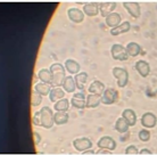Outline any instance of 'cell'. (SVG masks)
Wrapping results in <instances>:
<instances>
[{"instance_id":"obj_1","label":"cell","mask_w":157,"mask_h":155,"mask_svg":"<svg viewBox=\"0 0 157 155\" xmlns=\"http://www.w3.org/2000/svg\"><path fill=\"white\" fill-rule=\"evenodd\" d=\"M51 76H52V81H51V86L52 87H60L63 86V82L65 80V70L64 66L60 63H55L50 66Z\"/></svg>"},{"instance_id":"obj_3","label":"cell","mask_w":157,"mask_h":155,"mask_svg":"<svg viewBox=\"0 0 157 155\" xmlns=\"http://www.w3.org/2000/svg\"><path fill=\"white\" fill-rule=\"evenodd\" d=\"M113 76L117 80V86L120 88L125 87L129 81V73L125 68H113Z\"/></svg>"},{"instance_id":"obj_6","label":"cell","mask_w":157,"mask_h":155,"mask_svg":"<svg viewBox=\"0 0 157 155\" xmlns=\"http://www.w3.org/2000/svg\"><path fill=\"white\" fill-rule=\"evenodd\" d=\"M73 146L76 151L78 152H84L86 149L92 147V141H91L89 138H86V137H82V138H76L73 141Z\"/></svg>"},{"instance_id":"obj_23","label":"cell","mask_w":157,"mask_h":155,"mask_svg":"<svg viewBox=\"0 0 157 155\" xmlns=\"http://www.w3.org/2000/svg\"><path fill=\"white\" fill-rule=\"evenodd\" d=\"M126 52H128L129 56L137 57V56L140 55V52H141V47H140V45H138L137 42H129L128 46H126Z\"/></svg>"},{"instance_id":"obj_12","label":"cell","mask_w":157,"mask_h":155,"mask_svg":"<svg viewBox=\"0 0 157 155\" xmlns=\"http://www.w3.org/2000/svg\"><path fill=\"white\" fill-rule=\"evenodd\" d=\"M136 70L139 72V74L142 78H146V76H149L150 73V65L146 60H138L136 63Z\"/></svg>"},{"instance_id":"obj_35","label":"cell","mask_w":157,"mask_h":155,"mask_svg":"<svg viewBox=\"0 0 157 155\" xmlns=\"http://www.w3.org/2000/svg\"><path fill=\"white\" fill-rule=\"evenodd\" d=\"M73 97H75V98H78V99H84L86 100V95H84V92L81 91V92H76V94H74V96Z\"/></svg>"},{"instance_id":"obj_34","label":"cell","mask_w":157,"mask_h":155,"mask_svg":"<svg viewBox=\"0 0 157 155\" xmlns=\"http://www.w3.org/2000/svg\"><path fill=\"white\" fill-rule=\"evenodd\" d=\"M33 138H34V143L38 145V144H40V141H41V136L38 134V132H33Z\"/></svg>"},{"instance_id":"obj_16","label":"cell","mask_w":157,"mask_h":155,"mask_svg":"<svg viewBox=\"0 0 157 155\" xmlns=\"http://www.w3.org/2000/svg\"><path fill=\"white\" fill-rule=\"evenodd\" d=\"M121 20L122 17L118 13H113L108 17H106V25L112 29H114L116 26H118V25H121Z\"/></svg>"},{"instance_id":"obj_33","label":"cell","mask_w":157,"mask_h":155,"mask_svg":"<svg viewBox=\"0 0 157 155\" xmlns=\"http://www.w3.org/2000/svg\"><path fill=\"white\" fill-rule=\"evenodd\" d=\"M125 154L126 155H137L139 154V152H138V148L134 146V145H131L129 147L125 149Z\"/></svg>"},{"instance_id":"obj_32","label":"cell","mask_w":157,"mask_h":155,"mask_svg":"<svg viewBox=\"0 0 157 155\" xmlns=\"http://www.w3.org/2000/svg\"><path fill=\"white\" fill-rule=\"evenodd\" d=\"M32 123L34 126H40L41 127V116H40V111L36 112L33 114V118H32Z\"/></svg>"},{"instance_id":"obj_21","label":"cell","mask_w":157,"mask_h":155,"mask_svg":"<svg viewBox=\"0 0 157 155\" xmlns=\"http://www.w3.org/2000/svg\"><path fill=\"white\" fill-rule=\"evenodd\" d=\"M64 91L65 90L59 87L54 88V89H51L50 94H49V98H50V100L52 103H56V102H58V100L64 98V96H65V92Z\"/></svg>"},{"instance_id":"obj_37","label":"cell","mask_w":157,"mask_h":155,"mask_svg":"<svg viewBox=\"0 0 157 155\" xmlns=\"http://www.w3.org/2000/svg\"><path fill=\"white\" fill-rule=\"evenodd\" d=\"M97 154H112V153L109 152V149H108L107 152H105V151H101V148H100V151L97 152Z\"/></svg>"},{"instance_id":"obj_26","label":"cell","mask_w":157,"mask_h":155,"mask_svg":"<svg viewBox=\"0 0 157 155\" xmlns=\"http://www.w3.org/2000/svg\"><path fill=\"white\" fill-rule=\"evenodd\" d=\"M129 123L126 122V120L124 118H120L117 119L116 121V123H115V129H116V131H118L120 134H124L129 130Z\"/></svg>"},{"instance_id":"obj_20","label":"cell","mask_w":157,"mask_h":155,"mask_svg":"<svg viewBox=\"0 0 157 155\" xmlns=\"http://www.w3.org/2000/svg\"><path fill=\"white\" fill-rule=\"evenodd\" d=\"M65 68L67 70V72H70L71 74H78L80 73V64L74 60H65Z\"/></svg>"},{"instance_id":"obj_2","label":"cell","mask_w":157,"mask_h":155,"mask_svg":"<svg viewBox=\"0 0 157 155\" xmlns=\"http://www.w3.org/2000/svg\"><path fill=\"white\" fill-rule=\"evenodd\" d=\"M40 116H41V127L50 129L55 123V119H54L55 114H54L52 110L48 106H44L40 110Z\"/></svg>"},{"instance_id":"obj_11","label":"cell","mask_w":157,"mask_h":155,"mask_svg":"<svg viewBox=\"0 0 157 155\" xmlns=\"http://www.w3.org/2000/svg\"><path fill=\"white\" fill-rule=\"evenodd\" d=\"M157 123V118L153 113H145L141 118V124L145 128H154Z\"/></svg>"},{"instance_id":"obj_36","label":"cell","mask_w":157,"mask_h":155,"mask_svg":"<svg viewBox=\"0 0 157 155\" xmlns=\"http://www.w3.org/2000/svg\"><path fill=\"white\" fill-rule=\"evenodd\" d=\"M139 154H140V155H151L153 153H151L149 149H146V148H145V149H142V151L140 152Z\"/></svg>"},{"instance_id":"obj_9","label":"cell","mask_w":157,"mask_h":155,"mask_svg":"<svg viewBox=\"0 0 157 155\" xmlns=\"http://www.w3.org/2000/svg\"><path fill=\"white\" fill-rule=\"evenodd\" d=\"M123 6H124V8H125L126 10H128V13L133 18H138L140 16V14H141L140 6H139L138 2H134V1H124Z\"/></svg>"},{"instance_id":"obj_24","label":"cell","mask_w":157,"mask_h":155,"mask_svg":"<svg viewBox=\"0 0 157 155\" xmlns=\"http://www.w3.org/2000/svg\"><path fill=\"white\" fill-rule=\"evenodd\" d=\"M34 90H36L38 94H40L41 96H46V95H48V94H50L51 87H50V84L44 83V82H40V83L34 84Z\"/></svg>"},{"instance_id":"obj_5","label":"cell","mask_w":157,"mask_h":155,"mask_svg":"<svg viewBox=\"0 0 157 155\" xmlns=\"http://www.w3.org/2000/svg\"><path fill=\"white\" fill-rule=\"evenodd\" d=\"M110 52H112V57L115 60H125L129 57V54L126 52V48H124L122 45L118 44H115L112 46Z\"/></svg>"},{"instance_id":"obj_17","label":"cell","mask_w":157,"mask_h":155,"mask_svg":"<svg viewBox=\"0 0 157 155\" xmlns=\"http://www.w3.org/2000/svg\"><path fill=\"white\" fill-rule=\"evenodd\" d=\"M122 118H124L126 120V122L129 123L130 127H133L134 124L137 123V114L133 110H124L123 113H122Z\"/></svg>"},{"instance_id":"obj_7","label":"cell","mask_w":157,"mask_h":155,"mask_svg":"<svg viewBox=\"0 0 157 155\" xmlns=\"http://www.w3.org/2000/svg\"><path fill=\"white\" fill-rule=\"evenodd\" d=\"M115 8H116L115 1H105L99 4V12L102 17H108L110 14H113Z\"/></svg>"},{"instance_id":"obj_30","label":"cell","mask_w":157,"mask_h":155,"mask_svg":"<svg viewBox=\"0 0 157 155\" xmlns=\"http://www.w3.org/2000/svg\"><path fill=\"white\" fill-rule=\"evenodd\" d=\"M71 104L75 108H78V110H83L84 107H86V100L78 99V98H75V97H73L71 99Z\"/></svg>"},{"instance_id":"obj_13","label":"cell","mask_w":157,"mask_h":155,"mask_svg":"<svg viewBox=\"0 0 157 155\" xmlns=\"http://www.w3.org/2000/svg\"><path fill=\"white\" fill-rule=\"evenodd\" d=\"M88 90H89L90 94L101 96L106 89H105V84L102 83V82H100V81H98V80H96V81H94V82L89 86Z\"/></svg>"},{"instance_id":"obj_28","label":"cell","mask_w":157,"mask_h":155,"mask_svg":"<svg viewBox=\"0 0 157 155\" xmlns=\"http://www.w3.org/2000/svg\"><path fill=\"white\" fill-rule=\"evenodd\" d=\"M54 108H55L56 112H66L70 108V102L66 98H63V99L56 102L55 105H54Z\"/></svg>"},{"instance_id":"obj_14","label":"cell","mask_w":157,"mask_h":155,"mask_svg":"<svg viewBox=\"0 0 157 155\" xmlns=\"http://www.w3.org/2000/svg\"><path fill=\"white\" fill-rule=\"evenodd\" d=\"M83 13L88 16H97L99 14V4L97 2H89L83 6Z\"/></svg>"},{"instance_id":"obj_22","label":"cell","mask_w":157,"mask_h":155,"mask_svg":"<svg viewBox=\"0 0 157 155\" xmlns=\"http://www.w3.org/2000/svg\"><path fill=\"white\" fill-rule=\"evenodd\" d=\"M63 88L66 92H74L76 89V83H75V79L73 76H66L63 82Z\"/></svg>"},{"instance_id":"obj_15","label":"cell","mask_w":157,"mask_h":155,"mask_svg":"<svg viewBox=\"0 0 157 155\" xmlns=\"http://www.w3.org/2000/svg\"><path fill=\"white\" fill-rule=\"evenodd\" d=\"M74 79H75V83H76L78 89L81 90V91H83V89H84L86 82H88V73H86V72L78 73V74H75Z\"/></svg>"},{"instance_id":"obj_4","label":"cell","mask_w":157,"mask_h":155,"mask_svg":"<svg viewBox=\"0 0 157 155\" xmlns=\"http://www.w3.org/2000/svg\"><path fill=\"white\" fill-rule=\"evenodd\" d=\"M118 98H120V95H118L117 90L114 88H108L101 95V103L105 105H110V104L117 102Z\"/></svg>"},{"instance_id":"obj_31","label":"cell","mask_w":157,"mask_h":155,"mask_svg":"<svg viewBox=\"0 0 157 155\" xmlns=\"http://www.w3.org/2000/svg\"><path fill=\"white\" fill-rule=\"evenodd\" d=\"M138 137H139V139L141 140V141H148L150 139V132L147 129H142V130L139 131Z\"/></svg>"},{"instance_id":"obj_25","label":"cell","mask_w":157,"mask_h":155,"mask_svg":"<svg viewBox=\"0 0 157 155\" xmlns=\"http://www.w3.org/2000/svg\"><path fill=\"white\" fill-rule=\"evenodd\" d=\"M38 78H39L42 82L48 84H51V81H52V76H51V72L50 70H47V68H42L38 72Z\"/></svg>"},{"instance_id":"obj_29","label":"cell","mask_w":157,"mask_h":155,"mask_svg":"<svg viewBox=\"0 0 157 155\" xmlns=\"http://www.w3.org/2000/svg\"><path fill=\"white\" fill-rule=\"evenodd\" d=\"M42 102V96L38 94V92L34 90V91H32V95H31V105L32 106H39L40 104Z\"/></svg>"},{"instance_id":"obj_38","label":"cell","mask_w":157,"mask_h":155,"mask_svg":"<svg viewBox=\"0 0 157 155\" xmlns=\"http://www.w3.org/2000/svg\"><path fill=\"white\" fill-rule=\"evenodd\" d=\"M83 154H84V155H94V152H92V151H89V152H83Z\"/></svg>"},{"instance_id":"obj_19","label":"cell","mask_w":157,"mask_h":155,"mask_svg":"<svg viewBox=\"0 0 157 155\" xmlns=\"http://www.w3.org/2000/svg\"><path fill=\"white\" fill-rule=\"evenodd\" d=\"M101 103V96L90 94L86 97V107L88 108H96Z\"/></svg>"},{"instance_id":"obj_27","label":"cell","mask_w":157,"mask_h":155,"mask_svg":"<svg viewBox=\"0 0 157 155\" xmlns=\"http://www.w3.org/2000/svg\"><path fill=\"white\" fill-rule=\"evenodd\" d=\"M54 119H55V123L56 124L62 126V124H65V123H67V122H68L70 116H68V114H67L66 112H56Z\"/></svg>"},{"instance_id":"obj_8","label":"cell","mask_w":157,"mask_h":155,"mask_svg":"<svg viewBox=\"0 0 157 155\" xmlns=\"http://www.w3.org/2000/svg\"><path fill=\"white\" fill-rule=\"evenodd\" d=\"M97 145H98V147L101 148V149L114 151L115 148H116V141H115L112 137H109V136H104V137H101V138L98 140Z\"/></svg>"},{"instance_id":"obj_18","label":"cell","mask_w":157,"mask_h":155,"mask_svg":"<svg viewBox=\"0 0 157 155\" xmlns=\"http://www.w3.org/2000/svg\"><path fill=\"white\" fill-rule=\"evenodd\" d=\"M130 29H131V24H130V22H123V23H121V25H118V26H116V28L112 29L110 30V34L112 36H118V34H122V33H126V32L130 31Z\"/></svg>"},{"instance_id":"obj_10","label":"cell","mask_w":157,"mask_h":155,"mask_svg":"<svg viewBox=\"0 0 157 155\" xmlns=\"http://www.w3.org/2000/svg\"><path fill=\"white\" fill-rule=\"evenodd\" d=\"M67 15L70 21L73 23H82L84 20V13L78 8H70L67 10Z\"/></svg>"}]
</instances>
